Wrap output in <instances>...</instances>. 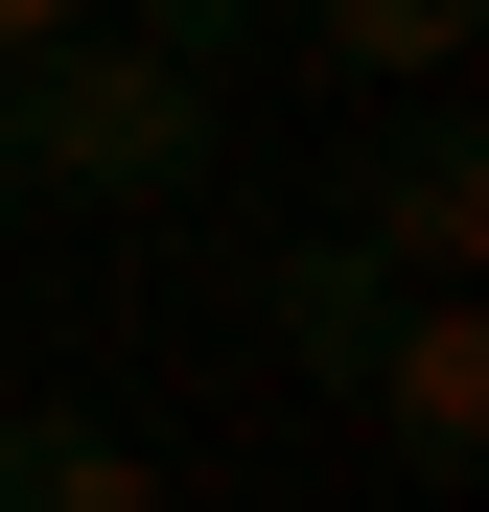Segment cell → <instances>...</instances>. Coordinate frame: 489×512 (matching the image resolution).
<instances>
[{"label":"cell","instance_id":"6da1fadb","mask_svg":"<svg viewBox=\"0 0 489 512\" xmlns=\"http://www.w3.org/2000/svg\"><path fill=\"white\" fill-rule=\"evenodd\" d=\"M0 140H24V187H94V210H163L210 163V70L163 24H70L47 70H0Z\"/></svg>","mask_w":489,"mask_h":512},{"label":"cell","instance_id":"7a4b0ae2","mask_svg":"<svg viewBox=\"0 0 489 512\" xmlns=\"http://www.w3.org/2000/svg\"><path fill=\"white\" fill-rule=\"evenodd\" d=\"M326 233H350L373 280H466V256H489V140H466V94L396 117V140L350 163V210H326Z\"/></svg>","mask_w":489,"mask_h":512},{"label":"cell","instance_id":"3957f363","mask_svg":"<svg viewBox=\"0 0 489 512\" xmlns=\"http://www.w3.org/2000/svg\"><path fill=\"white\" fill-rule=\"evenodd\" d=\"M350 419H373V443L396 466H489V303L466 280H396V326H373V373H350Z\"/></svg>","mask_w":489,"mask_h":512},{"label":"cell","instance_id":"277c9868","mask_svg":"<svg viewBox=\"0 0 489 512\" xmlns=\"http://www.w3.org/2000/svg\"><path fill=\"white\" fill-rule=\"evenodd\" d=\"M303 47L350 70V94H396V117H420V94H466V47H489V0H303Z\"/></svg>","mask_w":489,"mask_h":512},{"label":"cell","instance_id":"5b68a950","mask_svg":"<svg viewBox=\"0 0 489 512\" xmlns=\"http://www.w3.org/2000/svg\"><path fill=\"white\" fill-rule=\"evenodd\" d=\"M257 303H280V350H303L326 396H350V373H373V326H396V280H373L350 233H280V256H257Z\"/></svg>","mask_w":489,"mask_h":512},{"label":"cell","instance_id":"8992f818","mask_svg":"<svg viewBox=\"0 0 489 512\" xmlns=\"http://www.w3.org/2000/svg\"><path fill=\"white\" fill-rule=\"evenodd\" d=\"M0 512H163V466L117 419H0Z\"/></svg>","mask_w":489,"mask_h":512},{"label":"cell","instance_id":"52a82bcc","mask_svg":"<svg viewBox=\"0 0 489 512\" xmlns=\"http://www.w3.org/2000/svg\"><path fill=\"white\" fill-rule=\"evenodd\" d=\"M70 24H94V0H0V70H47V47H70Z\"/></svg>","mask_w":489,"mask_h":512},{"label":"cell","instance_id":"ba28073f","mask_svg":"<svg viewBox=\"0 0 489 512\" xmlns=\"http://www.w3.org/2000/svg\"><path fill=\"white\" fill-rule=\"evenodd\" d=\"M0 187H24V140H0Z\"/></svg>","mask_w":489,"mask_h":512}]
</instances>
